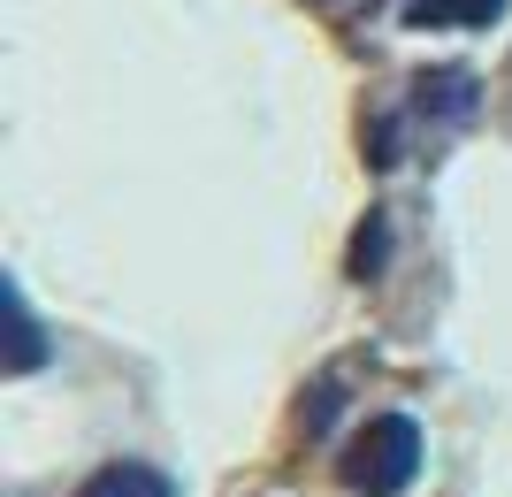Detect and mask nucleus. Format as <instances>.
I'll return each instance as SVG.
<instances>
[{"label": "nucleus", "instance_id": "obj_1", "mask_svg": "<svg viewBox=\"0 0 512 497\" xmlns=\"http://www.w3.org/2000/svg\"><path fill=\"white\" fill-rule=\"evenodd\" d=\"M337 475L352 497H406L421 475V421L413 413H375L337 452Z\"/></svg>", "mask_w": 512, "mask_h": 497}, {"label": "nucleus", "instance_id": "obj_2", "mask_svg": "<svg viewBox=\"0 0 512 497\" xmlns=\"http://www.w3.org/2000/svg\"><path fill=\"white\" fill-rule=\"evenodd\" d=\"M0 337H8V375H39L54 360V345H46V329H39L16 276H0Z\"/></svg>", "mask_w": 512, "mask_h": 497}, {"label": "nucleus", "instance_id": "obj_3", "mask_svg": "<svg viewBox=\"0 0 512 497\" xmlns=\"http://www.w3.org/2000/svg\"><path fill=\"white\" fill-rule=\"evenodd\" d=\"M474 100H482V77H474V69H421V77H413V115H421V123H467L474 115Z\"/></svg>", "mask_w": 512, "mask_h": 497}, {"label": "nucleus", "instance_id": "obj_4", "mask_svg": "<svg viewBox=\"0 0 512 497\" xmlns=\"http://www.w3.org/2000/svg\"><path fill=\"white\" fill-rule=\"evenodd\" d=\"M77 497H176V482L161 467H146V459H107V467H92L77 482Z\"/></svg>", "mask_w": 512, "mask_h": 497}, {"label": "nucleus", "instance_id": "obj_5", "mask_svg": "<svg viewBox=\"0 0 512 497\" xmlns=\"http://www.w3.org/2000/svg\"><path fill=\"white\" fill-rule=\"evenodd\" d=\"M505 0H406V23H490Z\"/></svg>", "mask_w": 512, "mask_h": 497}, {"label": "nucleus", "instance_id": "obj_6", "mask_svg": "<svg viewBox=\"0 0 512 497\" xmlns=\"http://www.w3.org/2000/svg\"><path fill=\"white\" fill-rule=\"evenodd\" d=\"M383 260H390V215H367V222H360V238H352V276L367 283Z\"/></svg>", "mask_w": 512, "mask_h": 497}, {"label": "nucleus", "instance_id": "obj_7", "mask_svg": "<svg viewBox=\"0 0 512 497\" xmlns=\"http://www.w3.org/2000/svg\"><path fill=\"white\" fill-rule=\"evenodd\" d=\"M329 421H337V390H314L306 398V429H329Z\"/></svg>", "mask_w": 512, "mask_h": 497}]
</instances>
